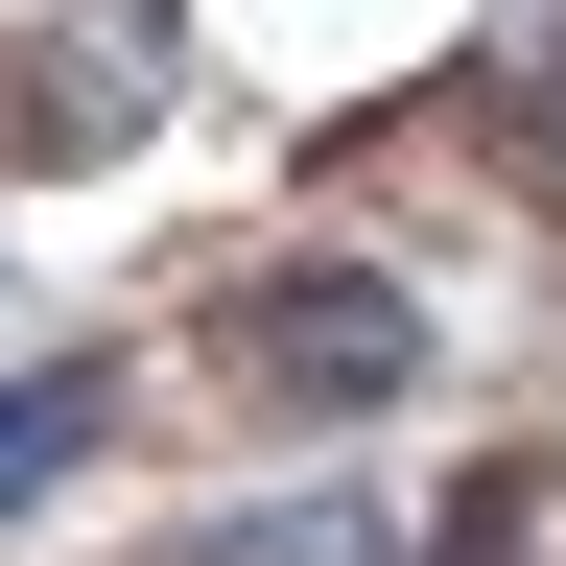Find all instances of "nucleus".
<instances>
[{
    "label": "nucleus",
    "instance_id": "nucleus-1",
    "mask_svg": "<svg viewBox=\"0 0 566 566\" xmlns=\"http://www.w3.org/2000/svg\"><path fill=\"white\" fill-rule=\"evenodd\" d=\"M237 378L307 401V424H354V401L424 378V307H401V283H354V260H307V283H260V307H237Z\"/></svg>",
    "mask_w": 566,
    "mask_h": 566
},
{
    "label": "nucleus",
    "instance_id": "nucleus-2",
    "mask_svg": "<svg viewBox=\"0 0 566 566\" xmlns=\"http://www.w3.org/2000/svg\"><path fill=\"white\" fill-rule=\"evenodd\" d=\"M71 449H95V378H0V520H24Z\"/></svg>",
    "mask_w": 566,
    "mask_h": 566
},
{
    "label": "nucleus",
    "instance_id": "nucleus-3",
    "mask_svg": "<svg viewBox=\"0 0 566 566\" xmlns=\"http://www.w3.org/2000/svg\"><path fill=\"white\" fill-rule=\"evenodd\" d=\"M543 166H566V118H543Z\"/></svg>",
    "mask_w": 566,
    "mask_h": 566
}]
</instances>
